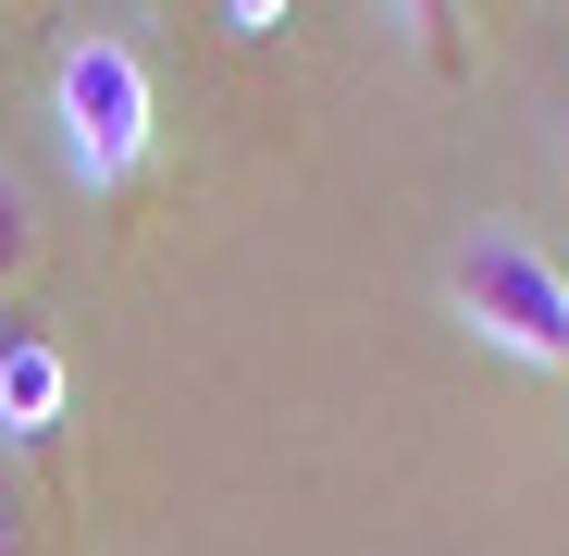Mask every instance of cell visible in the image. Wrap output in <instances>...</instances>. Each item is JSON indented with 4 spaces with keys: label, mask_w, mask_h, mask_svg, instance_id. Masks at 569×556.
<instances>
[{
    "label": "cell",
    "mask_w": 569,
    "mask_h": 556,
    "mask_svg": "<svg viewBox=\"0 0 569 556\" xmlns=\"http://www.w3.org/2000/svg\"><path fill=\"white\" fill-rule=\"evenodd\" d=\"M446 310L483 334L496 358L569 384V272H557L520 223H470V235L446 247Z\"/></svg>",
    "instance_id": "1"
},
{
    "label": "cell",
    "mask_w": 569,
    "mask_h": 556,
    "mask_svg": "<svg viewBox=\"0 0 569 556\" xmlns=\"http://www.w3.org/2000/svg\"><path fill=\"white\" fill-rule=\"evenodd\" d=\"M50 124H62V161L87 199H112V185L149 173V137H161V87L137 62V38H74L50 62Z\"/></svg>",
    "instance_id": "2"
},
{
    "label": "cell",
    "mask_w": 569,
    "mask_h": 556,
    "mask_svg": "<svg viewBox=\"0 0 569 556\" xmlns=\"http://www.w3.org/2000/svg\"><path fill=\"white\" fill-rule=\"evenodd\" d=\"M50 408H62V358L50 346H13V358H0V433H50Z\"/></svg>",
    "instance_id": "3"
},
{
    "label": "cell",
    "mask_w": 569,
    "mask_h": 556,
    "mask_svg": "<svg viewBox=\"0 0 569 556\" xmlns=\"http://www.w3.org/2000/svg\"><path fill=\"white\" fill-rule=\"evenodd\" d=\"M38 247H50V223H38V185H26L13 161H0V297H13L26 272H38Z\"/></svg>",
    "instance_id": "4"
},
{
    "label": "cell",
    "mask_w": 569,
    "mask_h": 556,
    "mask_svg": "<svg viewBox=\"0 0 569 556\" xmlns=\"http://www.w3.org/2000/svg\"><path fill=\"white\" fill-rule=\"evenodd\" d=\"M0 556H26V471H13V445H0Z\"/></svg>",
    "instance_id": "5"
}]
</instances>
